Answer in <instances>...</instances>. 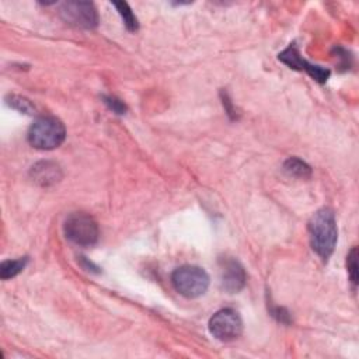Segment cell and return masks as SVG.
Here are the masks:
<instances>
[{"label":"cell","mask_w":359,"mask_h":359,"mask_svg":"<svg viewBox=\"0 0 359 359\" xmlns=\"http://www.w3.org/2000/svg\"><path fill=\"white\" fill-rule=\"evenodd\" d=\"M66 137V128L55 116H41L34 121L28 130V142L39 150H53Z\"/></svg>","instance_id":"2"},{"label":"cell","mask_w":359,"mask_h":359,"mask_svg":"<svg viewBox=\"0 0 359 359\" xmlns=\"http://www.w3.org/2000/svg\"><path fill=\"white\" fill-rule=\"evenodd\" d=\"M28 262V258L24 257V258H17V259H7V261H3L0 264V278L3 280L6 279H10V278H14L17 276L27 265Z\"/></svg>","instance_id":"11"},{"label":"cell","mask_w":359,"mask_h":359,"mask_svg":"<svg viewBox=\"0 0 359 359\" xmlns=\"http://www.w3.org/2000/svg\"><path fill=\"white\" fill-rule=\"evenodd\" d=\"M29 177L35 184L41 187H49L60 181L62 170L60 165L55 161H38L31 167Z\"/></svg>","instance_id":"9"},{"label":"cell","mask_w":359,"mask_h":359,"mask_svg":"<svg viewBox=\"0 0 359 359\" xmlns=\"http://www.w3.org/2000/svg\"><path fill=\"white\" fill-rule=\"evenodd\" d=\"M59 14L67 24L77 28L93 29L98 25V13L90 1H65Z\"/></svg>","instance_id":"6"},{"label":"cell","mask_w":359,"mask_h":359,"mask_svg":"<svg viewBox=\"0 0 359 359\" xmlns=\"http://www.w3.org/2000/svg\"><path fill=\"white\" fill-rule=\"evenodd\" d=\"M6 100H7V104H8L11 108H14V109H17V111H20V112H22V114L31 115V114L35 112V107H34L32 102H31L28 98H25V97L15 95V94H10Z\"/></svg>","instance_id":"13"},{"label":"cell","mask_w":359,"mask_h":359,"mask_svg":"<svg viewBox=\"0 0 359 359\" xmlns=\"http://www.w3.org/2000/svg\"><path fill=\"white\" fill-rule=\"evenodd\" d=\"M283 170L290 177H296V178H309L311 175L310 165L297 157H289L283 164Z\"/></svg>","instance_id":"10"},{"label":"cell","mask_w":359,"mask_h":359,"mask_svg":"<svg viewBox=\"0 0 359 359\" xmlns=\"http://www.w3.org/2000/svg\"><path fill=\"white\" fill-rule=\"evenodd\" d=\"M346 268H348L349 279L352 285L356 287L358 285V248L356 247H352V250L348 252Z\"/></svg>","instance_id":"14"},{"label":"cell","mask_w":359,"mask_h":359,"mask_svg":"<svg viewBox=\"0 0 359 359\" xmlns=\"http://www.w3.org/2000/svg\"><path fill=\"white\" fill-rule=\"evenodd\" d=\"M102 100H104L105 105H107L112 112H115V114H118V115H122V114L126 112V105H125L119 98H116V97H114V95H104Z\"/></svg>","instance_id":"15"},{"label":"cell","mask_w":359,"mask_h":359,"mask_svg":"<svg viewBox=\"0 0 359 359\" xmlns=\"http://www.w3.org/2000/svg\"><path fill=\"white\" fill-rule=\"evenodd\" d=\"M171 283L174 289L184 297L195 299L208 290L209 275L199 266L184 265L172 272Z\"/></svg>","instance_id":"3"},{"label":"cell","mask_w":359,"mask_h":359,"mask_svg":"<svg viewBox=\"0 0 359 359\" xmlns=\"http://www.w3.org/2000/svg\"><path fill=\"white\" fill-rule=\"evenodd\" d=\"M271 314H272L278 321H280V323H285V324L290 323L289 313H287V310L283 309V307H278V306L272 307V309H271Z\"/></svg>","instance_id":"16"},{"label":"cell","mask_w":359,"mask_h":359,"mask_svg":"<svg viewBox=\"0 0 359 359\" xmlns=\"http://www.w3.org/2000/svg\"><path fill=\"white\" fill-rule=\"evenodd\" d=\"M222 287L229 293L240 292L245 285V271L234 258H223L220 261Z\"/></svg>","instance_id":"8"},{"label":"cell","mask_w":359,"mask_h":359,"mask_svg":"<svg viewBox=\"0 0 359 359\" xmlns=\"http://www.w3.org/2000/svg\"><path fill=\"white\" fill-rule=\"evenodd\" d=\"M63 230L67 240L81 247L94 245L98 240L97 222L94 220L93 216L83 212H76L69 215L65 220Z\"/></svg>","instance_id":"4"},{"label":"cell","mask_w":359,"mask_h":359,"mask_svg":"<svg viewBox=\"0 0 359 359\" xmlns=\"http://www.w3.org/2000/svg\"><path fill=\"white\" fill-rule=\"evenodd\" d=\"M310 245L313 251L323 259L328 261L332 255L337 238H338V229L337 220L332 209L321 208L318 209L309 220L307 224Z\"/></svg>","instance_id":"1"},{"label":"cell","mask_w":359,"mask_h":359,"mask_svg":"<svg viewBox=\"0 0 359 359\" xmlns=\"http://www.w3.org/2000/svg\"><path fill=\"white\" fill-rule=\"evenodd\" d=\"M112 4L116 7L119 15L122 17L125 27H126L129 31H136V29L139 28V22H137V18H136V15L133 14L132 8L129 7V4H128L126 1H114Z\"/></svg>","instance_id":"12"},{"label":"cell","mask_w":359,"mask_h":359,"mask_svg":"<svg viewBox=\"0 0 359 359\" xmlns=\"http://www.w3.org/2000/svg\"><path fill=\"white\" fill-rule=\"evenodd\" d=\"M209 332L219 341L229 342L237 339L243 332V320L234 309H222L209 320Z\"/></svg>","instance_id":"5"},{"label":"cell","mask_w":359,"mask_h":359,"mask_svg":"<svg viewBox=\"0 0 359 359\" xmlns=\"http://www.w3.org/2000/svg\"><path fill=\"white\" fill-rule=\"evenodd\" d=\"M279 60L287 65L290 69L304 70L309 76H311L318 83H325L327 79L330 77L328 69L309 63L306 59H303L299 49L294 46V43H292L289 48H286L283 52L279 53Z\"/></svg>","instance_id":"7"}]
</instances>
